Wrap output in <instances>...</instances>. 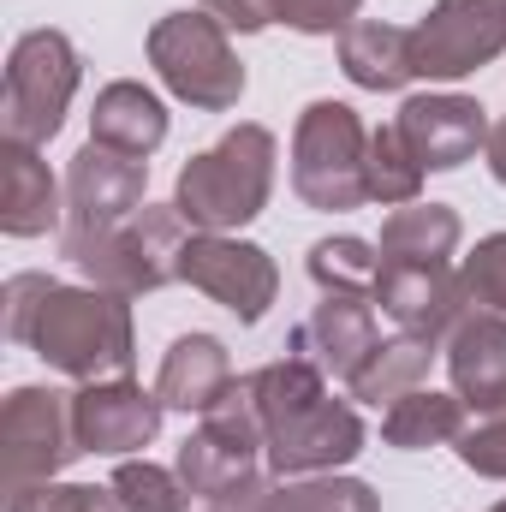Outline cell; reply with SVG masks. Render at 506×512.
Segmentation results:
<instances>
[{"mask_svg": "<svg viewBox=\"0 0 506 512\" xmlns=\"http://www.w3.org/2000/svg\"><path fill=\"white\" fill-rule=\"evenodd\" d=\"M274 131L268 126H233L215 149L191 155L173 185V209L191 221V233H239L268 209L274 191Z\"/></svg>", "mask_w": 506, "mask_h": 512, "instance_id": "1", "label": "cell"}, {"mask_svg": "<svg viewBox=\"0 0 506 512\" xmlns=\"http://www.w3.org/2000/svg\"><path fill=\"white\" fill-rule=\"evenodd\" d=\"M30 352L72 382H120L137 364L131 304L102 286H54L36 316Z\"/></svg>", "mask_w": 506, "mask_h": 512, "instance_id": "2", "label": "cell"}, {"mask_svg": "<svg viewBox=\"0 0 506 512\" xmlns=\"http://www.w3.org/2000/svg\"><path fill=\"white\" fill-rule=\"evenodd\" d=\"M84 84V60L60 30H24L6 54V84H0V131L6 143L42 149L66 126V108Z\"/></svg>", "mask_w": 506, "mask_h": 512, "instance_id": "3", "label": "cell"}, {"mask_svg": "<svg viewBox=\"0 0 506 512\" xmlns=\"http://www.w3.org/2000/svg\"><path fill=\"white\" fill-rule=\"evenodd\" d=\"M364 155H370V131L358 120V108L310 102L298 114V131H292V191L322 215L364 209L370 203Z\"/></svg>", "mask_w": 506, "mask_h": 512, "instance_id": "4", "label": "cell"}, {"mask_svg": "<svg viewBox=\"0 0 506 512\" xmlns=\"http://www.w3.org/2000/svg\"><path fill=\"white\" fill-rule=\"evenodd\" d=\"M143 48H149L155 78H161L179 102H191V108H203V114L239 108V96H245V60L233 54L221 18H209V12H167V18L149 30Z\"/></svg>", "mask_w": 506, "mask_h": 512, "instance_id": "5", "label": "cell"}, {"mask_svg": "<svg viewBox=\"0 0 506 512\" xmlns=\"http://www.w3.org/2000/svg\"><path fill=\"white\" fill-rule=\"evenodd\" d=\"M191 239V221L173 209V203H143L131 221H120L114 233H96L84 239L72 262L84 268L90 286L102 292H120V298H143V292H161L179 280V251Z\"/></svg>", "mask_w": 506, "mask_h": 512, "instance_id": "6", "label": "cell"}, {"mask_svg": "<svg viewBox=\"0 0 506 512\" xmlns=\"http://www.w3.org/2000/svg\"><path fill=\"white\" fill-rule=\"evenodd\" d=\"M84 453L72 393L60 387H12L0 405V477L6 495L30 483H54L72 459Z\"/></svg>", "mask_w": 506, "mask_h": 512, "instance_id": "7", "label": "cell"}, {"mask_svg": "<svg viewBox=\"0 0 506 512\" xmlns=\"http://www.w3.org/2000/svg\"><path fill=\"white\" fill-rule=\"evenodd\" d=\"M143 185H149V161L120 155L108 143H84L66 167V239L60 251L72 256L84 239L114 233L143 209Z\"/></svg>", "mask_w": 506, "mask_h": 512, "instance_id": "8", "label": "cell"}, {"mask_svg": "<svg viewBox=\"0 0 506 512\" xmlns=\"http://www.w3.org/2000/svg\"><path fill=\"white\" fill-rule=\"evenodd\" d=\"M506 54V0H435L429 18L411 30L417 78L453 84Z\"/></svg>", "mask_w": 506, "mask_h": 512, "instance_id": "9", "label": "cell"}, {"mask_svg": "<svg viewBox=\"0 0 506 512\" xmlns=\"http://www.w3.org/2000/svg\"><path fill=\"white\" fill-rule=\"evenodd\" d=\"M179 280L197 286L203 298H215L221 310H233L245 328L268 316L274 292H280V268L262 245H245L233 233H191L179 251Z\"/></svg>", "mask_w": 506, "mask_h": 512, "instance_id": "10", "label": "cell"}, {"mask_svg": "<svg viewBox=\"0 0 506 512\" xmlns=\"http://www.w3.org/2000/svg\"><path fill=\"white\" fill-rule=\"evenodd\" d=\"M268 471L274 477H328L364 453V417L352 399H310L304 411L268 429Z\"/></svg>", "mask_w": 506, "mask_h": 512, "instance_id": "11", "label": "cell"}, {"mask_svg": "<svg viewBox=\"0 0 506 512\" xmlns=\"http://www.w3.org/2000/svg\"><path fill=\"white\" fill-rule=\"evenodd\" d=\"M381 304V316L399 322V334H417V340H447L459 322H465V280L447 268V262H381V280L370 292Z\"/></svg>", "mask_w": 506, "mask_h": 512, "instance_id": "12", "label": "cell"}, {"mask_svg": "<svg viewBox=\"0 0 506 512\" xmlns=\"http://www.w3.org/2000/svg\"><path fill=\"white\" fill-rule=\"evenodd\" d=\"M393 126L423 161V173H453L477 161V149H489V114L477 96H411Z\"/></svg>", "mask_w": 506, "mask_h": 512, "instance_id": "13", "label": "cell"}, {"mask_svg": "<svg viewBox=\"0 0 506 512\" xmlns=\"http://www.w3.org/2000/svg\"><path fill=\"white\" fill-rule=\"evenodd\" d=\"M376 310H370V298H346V292H328L298 328H292V340H286V352L292 358H304V364H316L328 382L340 376V382H352L358 370H364V358L376 352Z\"/></svg>", "mask_w": 506, "mask_h": 512, "instance_id": "14", "label": "cell"}, {"mask_svg": "<svg viewBox=\"0 0 506 512\" xmlns=\"http://www.w3.org/2000/svg\"><path fill=\"white\" fill-rule=\"evenodd\" d=\"M161 393L120 376V382H84L72 393V417H78V441L84 453H137L161 435Z\"/></svg>", "mask_w": 506, "mask_h": 512, "instance_id": "15", "label": "cell"}, {"mask_svg": "<svg viewBox=\"0 0 506 512\" xmlns=\"http://www.w3.org/2000/svg\"><path fill=\"white\" fill-rule=\"evenodd\" d=\"M447 376L471 411L506 405V316L477 310L447 334Z\"/></svg>", "mask_w": 506, "mask_h": 512, "instance_id": "16", "label": "cell"}, {"mask_svg": "<svg viewBox=\"0 0 506 512\" xmlns=\"http://www.w3.org/2000/svg\"><path fill=\"white\" fill-rule=\"evenodd\" d=\"M60 185L30 143H0V227L12 239H42L60 227Z\"/></svg>", "mask_w": 506, "mask_h": 512, "instance_id": "17", "label": "cell"}, {"mask_svg": "<svg viewBox=\"0 0 506 512\" xmlns=\"http://www.w3.org/2000/svg\"><path fill=\"white\" fill-rule=\"evenodd\" d=\"M209 512H381V495L358 477H280V483H262L227 495V501H209Z\"/></svg>", "mask_w": 506, "mask_h": 512, "instance_id": "18", "label": "cell"}, {"mask_svg": "<svg viewBox=\"0 0 506 512\" xmlns=\"http://www.w3.org/2000/svg\"><path fill=\"white\" fill-rule=\"evenodd\" d=\"M227 387H233V358L215 334L173 340L167 358H161V376H155V393H161L167 411H197V417H209Z\"/></svg>", "mask_w": 506, "mask_h": 512, "instance_id": "19", "label": "cell"}, {"mask_svg": "<svg viewBox=\"0 0 506 512\" xmlns=\"http://www.w3.org/2000/svg\"><path fill=\"white\" fill-rule=\"evenodd\" d=\"M90 143H108V149H120V155H137V161H149L161 143H167V108H161V96L155 90H143V84H108V90H96V108H90Z\"/></svg>", "mask_w": 506, "mask_h": 512, "instance_id": "20", "label": "cell"}, {"mask_svg": "<svg viewBox=\"0 0 506 512\" xmlns=\"http://www.w3.org/2000/svg\"><path fill=\"white\" fill-rule=\"evenodd\" d=\"M256 459H262V447L215 429L203 417V429L179 447V477H185V489L197 501H227V495H239V489L256 483Z\"/></svg>", "mask_w": 506, "mask_h": 512, "instance_id": "21", "label": "cell"}, {"mask_svg": "<svg viewBox=\"0 0 506 512\" xmlns=\"http://www.w3.org/2000/svg\"><path fill=\"white\" fill-rule=\"evenodd\" d=\"M340 72L358 84V90H405L417 78V60H411V30L399 24H381V18H358L352 30H340Z\"/></svg>", "mask_w": 506, "mask_h": 512, "instance_id": "22", "label": "cell"}, {"mask_svg": "<svg viewBox=\"0 0 506 512\" xmlns=\"http://www.w3.org/2000/svg\"><path fill=\"white\" fill-rule=\"evenodd\" d=\"M465 399L459 393H435V387H417L405 393L399 405L381 411V441L399 447V453H423V447H447L465 435Z\"/></svg>", "mask_w": 506, "mask_h": 512, "instance_id": "23", "label": "cell"}, {"mask_svg": "<svg viewBox=\"0 0 506 512\" xmlns=\"http://www.w3.org/2000/svg\"><path fill=\"white\" fill-rule=\"evenodd\" d=\"M459 209L447 203H405L381 221V262H447L459 251Z\"/></svg>", "mask_w": 506, "mask_h": 512, "instance_id": "24", "label": "cell"}, {"mask_svg": "<svg viewBox=\"0 0 506 512\" xmlns=\"http://www.w3.org/2000/svg\"><path fill=\"white\" fill-rule=\"evenodd\" d=\"M429 364H435V346L417 340V334L376 340V352L352 376V399H364V405H399L405 393H417V387L429 382Z\"/></svg>", "mask_w": 506, "mask_h": 512, "instance_id": "25", "label": "cell"}, {"mask_svg": "<svg viewBox=\"0 0 506 512\" xmlns=\"http://www.w3.org/2000/svg\"><path fill=\"white\" fill-rule=\"evenodd\" d=\"M364 185H370V203H381V209H405V203H417V191H423V161L411 155V143L399 137V126H376L370 131Z\"/></svg>", "mask_w": 506, "mask_h": 512, "instance_id": "26", "label": "cell"}, {"mask_svg": "<svg viewBox=\"0 0 506 512\" xmlns=\"http://www.w3.org/2000/svg\"><path fill=\"white\" fill-rule=\"evenodd\" d=\"M310 280H316L322 292L370 298L376 280H381V251L376 245H364V239H352V233L322 239V245H310Z\"/></svg>", "mask_w": 506, "mask_h": 512, "instance_id": "27", "label": "cell"}, {"mask_svg": "<svg viewBox=\"0 0 506 512\" xmlns=\"http://www.w3.org/2000/svg\"><path fill=\"white\" fill-rule=\"evenodd\" d=\"M6 512H131V501L108 483H30V489H12Z\"/></svg>", "mask_w": 506, "mask_h": 512, "instance_id": "28", "label": "cell"}, {"mask_svg": "<svg viewBox=\"0 0 506 512\" xmlns=\"http://www.w3.org/2000/svg\"><path fill=\"white\" fill-rule=\"evenodd\" d=\"M114 489L131 501V512H191V501H197L179 471H161L149 459H126L114 471Z\"/></svg>", "mask_w": 506, "mask_h": 512, "instance_id": "29", "label": "cell"}, {"mask_svg": "<svg viewBox=\"0 0 506 512\" xmlns=\"http://www.w3.org/2000/svg\"><path fill=\"white\" fill-rule=\"evenodd\" d=\"M453 453H459V465H465V471L506 483V405L477 411V423H465V435L453 441Z\"/></svg>", "mask_w": 506, "mask_h": 512, "instance_id": "30", "label": "cell"}, {"mask_svg": "<svg viewBox=\"0 0 506 512\" xmlns=\"http://www.w3.org/2000/svg\"><path fill=\"white\" fill-rule=\"evenodd\" d=\"M459 280H465L471 304H483V310L506 316V233H489V239H483L477 251L465 256Z\"/></svg>", "mask_w": 506, "mask_h": 512, "instance_id": "31", "label": "cell"}, {"mask_svg": "<svg viewBox=\"0 0 506 512\" xmlns=\"http://www.w3.org/2000/svg\"><path fill=\"white\" fill-rule=\"evenodd\" d=\"M54 286H60V280H48V274H12V280H6V292H0V322H6V340H12V346H30L36 316H42V304H48Z\"/></svg>", "mask_w": 506, "mask_h": 512, "instance_id": "32", "label": "cell"}, {"mask_svg": "<svg viewBox=\"0 0 506 512\" xmlns=\"http://www.w3.org/2000/svg\"><path fill=\"white\" fill-rule=\"evenodd\" d=\"M364 0H280V24H292L298 36H334L358 24Z\"/></svg>", "mask_w": 506, "mask_h": 512, "instance_id": "33", "label": "cell"}, {"mask_svg": "<svg viewBox=\"0 0 506 512\" xmlns=\"http://www.w3.org/2000/svg\"><path fill=\"white\" fill-rule=\"evenodd\" d=\"M203 12L221 18L227 30H245V36L268 30V24H280V0H203Z\"/></svg>", "mask_w": 506, "mask_h": 512, "instance_id": "34", "label": "cell"}, {"mask_svg": "<svg viewBox=\"0 0 506 512\" xmlns=\"http://www.w3.org/2000/svg\"><path fill=\"white\" fill-rule=\"evenodd\" d=\"M489 173H495V179L506 185V120L489 131Z\"/></svg>", "mask_w": 506, "mask_h": 512, "instance_id": "35", "label": "cell"}, {"mask_svg": "<svg viewBox=\"0 0 506 512\" xmlns=\"http://www.w3.org/2000/svg\"><path fill=\"white\" fill-rule=\"evenodd\" d=\"M489 512H506V501H495V507H489Z\"/></svg>", "mask_w": 506, "mask_h": 512, "instance_id": "36", "label": "cell"}]
</instances>
